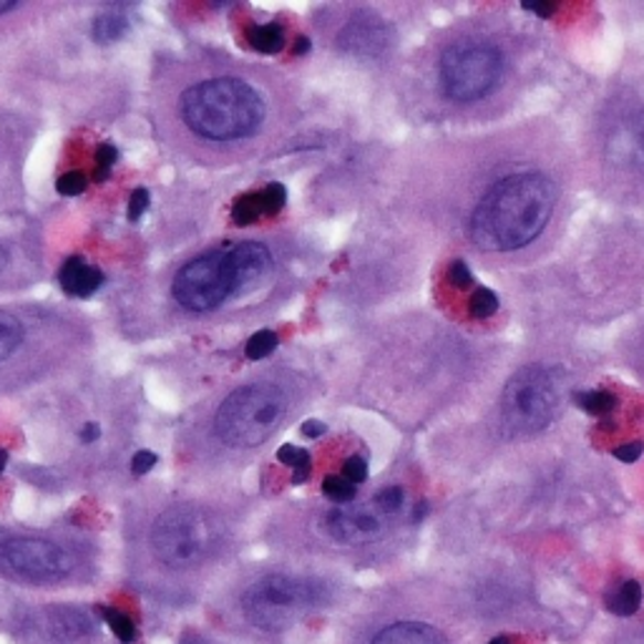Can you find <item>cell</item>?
Returning <instances> with one entry per match:
<instances>
[{"instance_id": "1", "label": "cell", "mask_w": 644, "mask_h": 644, "mask_svg": "<svg viewBox=\"0 0 644 644\" xmlns=\"http://www.w3.org/2000/svg\"><path fill=\"white\" fill-rule=\"evenodd\" d=\"M175 114L187 139L214 149H232L265 134L272 108L257 81L217 71L179 91Z\"/></svg>"}, {"instance_id": "2", "label": "cell", "mask_w": 644, "mask_h": 644, "mask_svg": "<svg viewBox=\"0 0 644 644\" xmlns=\"http://www.w3.org/2000/svg\"><path fill=\"white\" fill-rule=\"evenodd\" d=\"M555 199V187L539 171L498 179L471 214V240L486 252L521 250L549 224Z\"/></svg>"}, {"instance_id": "3", "label": "cell", "mask_w": 644, "mask_h": 644, "mask_svg": "<svg viewBox=\"0 0 644 644\" xmlns=\"http://www.w3.org/2000/svg\"><path fill=\"white\" fill-rule=\"evenodd\" d=\"M270 270L272 252L262 242L226 244L187 262L171 279V297L181 310L207 315L257 285Z\"/></svg>"}, {"instance_id": "4", "label": "cell", "mask_w": 644, "mask_h": 644, "mask_svg": "<svg viewBox=\"0 0 644 644\" xmlns=\"http://www.w3.org/2000/svg\"><path fill=\"white\" fill-rule=\"evenodd\" d=\"M287 395L272 383H250L232 390L217 408L214 435L232 448L262 446L285 421Z\"/></svg>"}, {"instance_id": "5", "label": "cell", "mask_w": 644, "mask_h": 644, "mask_svg": "<svg viewBox=\"0 0 644 644\" xmlns=\"http://www.w3.org/2000/svg\"><path fill=\"white\" fill-rule=\"evenodd\" d=\"M557 383L551 370L529 366L504 388L502 421L509 435H531L547 429L557 411Z\"/></svg>"}, {"instance_id": "6", "label": "cell", "mask_w": 644, "mask_h": 644, "mask_svg": "<svg viewBox=\"0 0 644 644\" xmlns=\"http://www.w3.org/2000/svg\"><path fill=\"white\" fill-rule=\"evenodd\" d=\"M502 71L504 59L494 45H451L441 56L443 94L458 104L478 102L496 88Z\"/></svg>"}, {"instance_id": "7", "label": "cell", "mask_w": 644, "mask_h": 644, "mask_svg": "<svg viewBox=\"0 0 644 644\" xmlns=\"http://www.w3.org/2000/svg\"><path fill=\"white\" fill-rule=\"evenodd\" d=\"M212 543V526L194 506H175L151 529V549L167 567L197 564Z\"/></svg>"}, {"instance_id": "8", "label": "cell", "mask_w": 644, "mask_h": 644, "mask_svg": "<svg viewBox=\"0 0 644 644\" xmlns=\"http://www.w3.org/2000/svg\"><path fill=\"white\" fill-rule=\"evenodd\" d=\"M315 602V587L303 579L272 574L244 594L247 620L262 630H285Z\"/></svg>"}, {"instance_id": "9", "label": "cell", "mask_w": 644, "mask_h": 644, "mask_svg": "<svg viewBox=\"0 0 644 644\" xmlns=\"http://www.w3.org/2000/svg\"><path fill=\"white\" fill-rule=\"evenodd\" d=\"M0 564L29 582H56L71 574L74 557L49 539L11 537L0 541Z\"/></svg>"}, {"instance_id": "10", "label": "cell", "mask_w": 644, "mask_h": 644, "mask_svg": "<svg viewBox=\"0 0 644 644\" xmlns=\"http://www.w3.org/2000/svg\"><path fill=\"white\" fill-rule=\"evenodd\" d=\"M383 529V514L376 509V504H340L338 509L328 514V531L340 543H360L373 539Z\"/></svg>"}, {"instance_id": "11", "label": "cell", "mask_w": 644, "mask_h": 644, "mask_svg": "<svg viewBox=\"0 0 644 644\" xmlns=\"http://www.w3.org/2000/svg\"><path fill=\"white\" fill-rule=\"evenodd\" d=\"M59 283L66 295L86 300V297L96 295L102 289L106 277L102 270L88 265L84 257H68L59 270Z\"/></svg>"}, {"instance_id": "12", "label": "cell", "mask_w": 644, "mask_h": 644, "mask_svg": "<svg viewBox=\"0 0 644 644\" xmlns=\"http://www.w3.org/2000/svg\"><path fill=\"white\" fill-rule=\"evenodd\" d=\"M612 154L616 161L632 167H644V112L622 126L612 139Z\"/></svg>"}, {"instance_id": "13", "label": "cell", "mask_w": 644, "mask_h": 644, "mask_svg": "<svg viewBox=\"0 0 644 644\" xmlns=\"http://www.w3.org/2000/svg\"><path fill=\"white\" fill-rule=\"evenodd\" d=\"M373 644H446V637L423 622H398L376 634Z\"/></svg>"}, {"instance_id": "14", "label": "cell", "mask_w": 644, "mask_h": 644, "mask_svg": "<svg viewBox=\"0 0 644 644\" xmlns=\"http://www.w3.org/2000/svg\"><path fill=\"white\" fill-rule=\"evenodd\" d=\"M342 43L358 53H378L386 45V29L373 21H352L342 33Z\"/></svg>"}, {"instance_id": "15", "label": "cell", "mask_w": 644, "mask_h": 644, "mask_svg": "<svg viewBox=\"0 0 644 644\" xmlns=\"http://www.w3.org/2000/svg\"><path fill=\"white\" fill-rule=\"evenodd\" d=\"M25 340H29V330H25L21 317L0 310V366L11 362L21 352Z\"/></svg>"}, {"instance_id": "16", "label": "cell", "mask_w": 644, "mask_h": 644, "mask_svg": "<svg viewBox=\"0 0 644 644\" xmlns=\"http://www.w3.org/2000/svg\"><path fill=\"white\" fill-rule=\"evenodd\" d=\"M247 41L257 53H265V56H275L285 49V31L279 23H260L250 25L247 29Z\"/></svg>"}, {"instance_id": "17", "label": "cell", "mask_w": 644, "mask_h": 644, "mask_svg": "<svg viewBox=\"0 0 644 644\" xmlns=\"http://www.w3.org/2000/svg\"><path fill=\"white\" fill-rule=\"evenodd\" d=\"M640 604H642V587L640 582H634V579L616 584L612 592L606 594V606L620 616L634 614L640 610Z\"/></svg>"}, {"instance_id": "18", "label": "cell", "mask_w": 644, "mask_h": 644, "mask_svg": "<svg viewBox=\"0 0 644 644\" xmlns=\"http://www.w3.org/2000/svg\"><path fill=\"white\" fill-rule=\"evenodd\" d=\"M129 29H131L129 18H126L119 11H108V13L96 18L94 29H91V33H94V41L96 43L106 45V43H116L119 39H124V35L129 33Z\"/></svg>"}, {"instance_id": "19", "label": "cell", "mask_w": 644, "mask_h": 644, "mask_svg": "<svg viewBox=\"0 0 644 644\" xmlns=\"http://www.w3.org/2000/svg\"><path fill=\"white\" fill-rule=\"evenodd\" d=\"M277 461L293 468V484H303V481L310 476L313 471V461L310 453L305 448H297L293 443H285V446L277 448Z\"/></svg>"}, {"instance_id": "20", "label": "cell", "mask_w": 644, "mask_h": 644, "mask_svg": "<svg viewBox=\"0 0 644 644\" xmlns=\"http://www.w3.org/2000/svg\"><path fill=\"white\" fill-rule=\"evenodd\" d=\"M574 403L589 415H606L614 411L616 398L610 393V390H584V393L574 395Z\"/></svg>"}, {"instance_id": "21", "label": "cell", "mask_w": 644, "mask_h": 644, "mask_svg": "<svg viewBox=\"0 0 644 644\" xmlns=\"http://www.w3.org/2000/svg\"><path fill=\"white\" fill-rule=\"evenodd\" d=\"M262 214H265V210H262V194L260 192L240 197L232 207V222L237 226L255 224Z\"/></svg>"}, {"instance_id": "22", "label": "cell", "mask_w": 644, "mask_h": 644, "mask_svg": "<svg viewBox=\"0 0 644 644\" xmlns=\"http://www.w3.org/2000/svg\"><path fill=\"white\" fill-rule=\"evenodd\" d=\"M277 345H279L277 332L260 330V332L252 335L247 345H244V356H247V360H252V362L265 360L267 356H272V352L277 350Z\"/></svg>"}, {"instance_id": "23", "label": "cell", "mask_w": 644, "mask_h": 644, "mask_svg": "<svg viewBox=\"0 0 644 644\" xmlns=\"http://www.w3.org/2000/svg\"><path fill=\"white\" fill-rule=\"evenodd\" d=\"M98 614L104 616V622L108 624V630H112L122 642H134L136 640V624L131 622V616H126L124 612L114 610V606H98Z\"/></svg>"}, {"instance_id": "24", "label": "cell", "mask_w": 644, "mask_h": 644, "mask_svg": "<svg viewBox=\"0 0 644 644\" xmlns=\"http://www.w3.org/2000/svg\"><path fill=\"white\" fill-rule=\"evenodd\" d=\"M323 494L335 504H350L358 496V486L345 476H325Z\"/></svg>"}, {"instance_id": "25", "label": "cell", "mask_w": 644, "mask_h": 644, "mask_svg": "<svg viewBox=\"0 0 644 644\" xmlns=\"http://www.w3.org/2000/svg\"><path fill=\"white\" fill-rule=\"evenodd\" d=\"M468 307H471V315L478 317V320H486V317L498 313V295L488 287H478L476 293L471 295Z\"/></svg>"}, {"instance_id": "26", "label": "cell", "mask_w": 644, "mask_h": 644, "mask_svg": "<svg viewBox=\"0 0 644 644\" xmlns=\"http://www.w3.org/2000/svg\"><path fill=\"white\" fill-rule=\"evenodd\" d=\"M403 502H405V494H403L401 486H386V488H380V492L373 498L376 509L380 514H383V516H393V514L401 511L403 509Z\"/></svg>"}, {"instance_id": "27", "label": "cell", "mask_w": 644, "mask_h": 644, "mask_svg": "<svg viewBox=\"0 0 644 644\" xmlns=\"http://www.w3.org/2000/svg\"><path fill=\"white\" fill-rule=\"evenodd\" d=\"M116 161H119V149L114 147V144H98L96 147V181H106L112 177V169L116 167Z\"/></svg>"}, {"instance_id": "28", "label": "cell", "mask_w": 644, "mask_h": 644, "mask_svg": "<svg viewBox=\"0 0 644 644\" xmlns=\"http://www.w3.org/2000/svg\"><path fill=\"white\" fill-rule=\"evenodd\" d=\"M262 210L265 214H277L283 207L287 204V189L285 184H279V181H272L265 189H262Z\"/></svg>"}, {"instance_id": "29", "label": "cell", "mask_w": 644, "mask_h": 644, "mask_svg": "<svg viewBox=\"0 0 644 644\" xmlns=\"http://www.w3.org/2000/svg\"><path fill=\"white\" fill-rule=\"evenodd\" d=\"M88 189V177L84 171H66V175L59 177L56 181V192L61 197H78Z\"/></svg>"}, {"instance_id": "30", "label": "cell", "mask_w": 644, "mask_h": 644, "mask_svg": "<svg viewBox=\"0 0 644 644\" xmlns=\"http://www.w3.org/2000/svg\"><path fill=\"white\" fill-rule=\"evenodd\" d=\"M149 202H151V197L149 192L144 187L139 189H134L131 197H129V210H126V217H129V222H139L144 212L149 210Z\"/></svg>"}, {"instance_id": "31", "label": "cell", "mask_w": 644, "mask_h": 644, "mask_svg": "<svg viewBox=\"0 0 644 644\" xmlns=\"http://www.w3.org/2000/svg\"><path fill=\"white\" fill-rule=\"evenodd\" d=\"M342 476L352 481V484H362V481L368 478V461L362 458V456H350V458H345V464H342Z\"/></svg>"}, {"instance_id": "32", "label": "cell", "mask_w": 644, "mask_h": 644, "mask_svg": "<svg viewBox=\"0 0 644 644\" xmlns=\"http://www.w3.org/2000/svg\"><path fill=\"white\" fill-rule=\"evenodd\" d=\"M448 283L458 289H466L476 283L474 275H471V270L464 260H456L453 265L448 267Z\"/></svg>"}, {"instance_id": "33", "label": "cell", "mask_w": 644, "mask_h": 644, "mask_svg": "<svg viewBox=\"0 0 644 644\" xmlns=\"http://www.w3.org/2000/svg\"><path fill=\"white\" fill-rule=\"evenodd\" d=\"M157 461L159 456L157 453H151V451H139L136 456L131 458V471L136 476H144V474H149V471L157 466Z\"/></svg>"}, {"instance_id": "34", "label": "cell", "mask_w": 644, "mask_h": 644, "mask_svg": "<svg viewBox=\"0 0 644 644\" xmlns=\"http://www.w3.org/2000/svg\"><path fill=\"white\" fill-rule=\"evenodd\" d=\"M642 453H644V443L632 441V443H624V446L620 448H614V458L624 461V464H634V461H640Z\"/></svg>"}, {"instance_id": "35", "label": "cell", "mask_w": 644, "mask_h": 644, "mask_svg": "<svg viewBox=\"0 0 644 644\" xmlns=\"http://www.w3.org/2000/svg\"><path fill=\"white\" fill-rule=\"evenodd\" d=\"M325 433H328V425H325L323 421L310 419V421L303 423V435H305V439H320V435H325Z\"/></svg>"}, {"instance_id": "36", "label": "cell", "mask_w": 644, "mask_h": 644, "mask_svg": "<svg viewBox=\"0 0 644 644\" xmlns=\"http://www.w3.org/2000/svg\"><path fill=\"white\" fill-rule=\"evenodd\" d=\"M98 439H102V429H98V423H86L84 431H81V441L96 443Z\"/></svg>"}, {"instance_id": "37", "label": "cell", "mask_w": 644, "mask_h": 644, "mask_svg": "<svg viewBox=\"0 0 644 644\" xmlns=\"http://www.w3.org/2000/svg\"><path fill=\"white\" fill-rule=\"evenodd\" d=\"M524 8H526V11H534V13L541 15V18H549V15L557 13V6H551V3H539V6H529V3H526Z\"/></svg>"}, {"instance_id": "38", "label": "cell", "mask_w": 644, "mask_h": 644, "mask_svg": "<svg viewBox=\"0 0 644 644\" xmlns=\"http://www.w3.org/2000/svg\"><path fill=\"white\" fill-rule=\"evenodd\" d=\"M310 51H313V41L307 39V35H300L295 43V53L297 56H305V53H310Z\"/></svg>"}, {"instance_id": "39", "label": "cell", "mask_w": 644, "mask_h": 644, "mask_svg": "<svg viewBox=\"0 0 644 644\" xmlns=\"http://www.w3.org/2000/svg\"><path fill=\"white\" fill-rule=\"evenodd\" d=\"M21 8V3L18 0H0V15H8V13H13Z\"/></svg>"}, {"instance_id": "40", "label": "cell", "mask_w": 644, "mask_h": 644, "mask_svg": "<svg viewBox=\"0 0 644 644\" xmlns=\"http://www.w3.org/2000/svg\"><path fill=\"white\" fill-rule=\"evenodd\" d=\"M8 265H11V255H8L6 244L0 242V277H3V272L8 270Z\"/></svg>"}, {"instance_id": "41", "label": "cell", "mask_w": 644, "mask_h": 644, "mask_svg": "<svg viewBox=\"0 0 644 644\" xmlns=\"http://www.w3.org/2000/svg\"><path fill=\"white\" fill-rule=\"evenodd\" d=\"M6 466H8V451L0 448V474H3Z\"/></svg>"}, {"instance_id": "42", "label": "cell", "mask_w": 644, "mask_h": 644, "mask_svg": "<svg viewBox=\"0 0 644 644\" xmlns=\"http://www.w3.org/2000/svg\"><path fill=\"white\" fill-rule=\"evenodd\" d=\"M488 644H511V640L509 637H496V640H492Z\"/></svg>"}]
</instances>
